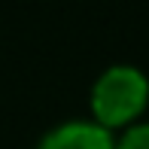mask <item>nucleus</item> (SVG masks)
<instances>
[{
	"label": "nucleus",
	"instance_id": "obj_3",
	"mask_svg": "<svg viewBox=\"0 0 149 149\" xmlns=\"http://www.w3.org/2000/svg\"><path fill=\"white\" fill-rule=\"evenodd\" d=\"M116 149H149V122H137L125 128L116 137Z\"/></svg>",
	"mask_w": 149,
	"mask_h": 149
},
{
	"label": "nucleus",
	"instance_id": "obj_1",
	"mask_svg": "<svg viewBox=\"0 0 149 149\" xmlns=\"http://www.w3.org/2000/svg\"><path fill=\"white\" fill-rule=\"evenodd\" d=\"M91 122L107 131L131 128L143 122L149 107V76L134 64H113L91 85Z\"/></svg>",
	"mask_w": 149,
	"mask_h": 149
},
{
	"label": "nucleus",
	"instance_id": "obj_2",
	"mask_svg": "<svg viewBox=\"0 0 149 149\" xmlns=\"http://www.w3.org/2000/svg\"><path fill=\"white\" fill-rule=\"evenodd\" d=\"M37 149H116V134L91 119H73L43 134Z\"/></svg>",
	"mask_w": 149,
	"mask_h": 149
}]
</instances>
